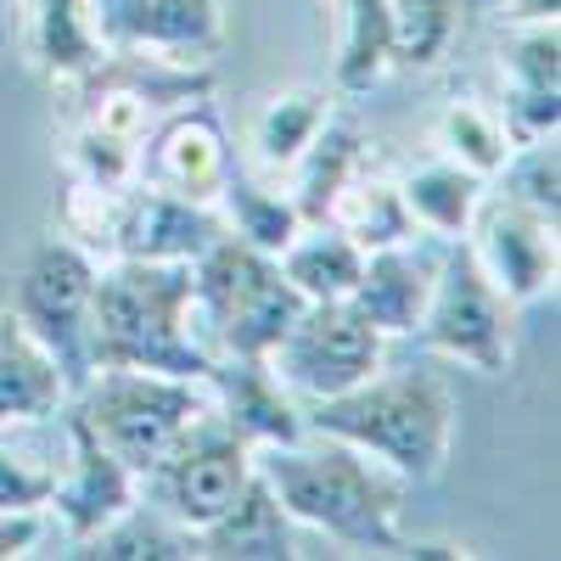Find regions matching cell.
Listing matches in <instances>:
<instances>
[{
  "mask_svg": "<svg viewBox=\"0 0 561 561\" xmlns=\"http://www.w3.org/2000/svg\"><path fill=\"white\" fill-rule=\"evenodd\" d=\"M253 460L293 523L320 528L365 556H404L410 545L399 534L404 478L388 472L377 455H365L343 438H325V433H304L298 444L253 449Z\"/></svg>",
  "mask_w": 561,
  "mask_h": 561,
  "instance_id": "obj_1",
  "label": "cell"
},
{
  "mask_svg": "<svg viewBox=\"0 0 561 561\" xmlns=\"http://www.w3.org/2000/svg\"><path fill=\"white\" fill-rule=\"evenodd\" d=\"M68 382L57 359L45 354L23 325L18 314L0 309V427H34V421H51L62 404H68Z\"/></svg>",
  "mask_w": 561,
  "mask_h": 561,
  "instance_id": "obj_19",
  "label": "cell"
},
{
  "mask_svg": "<svg viewBox=\"0 0 561 561\" xmlns=\"http://www.w3.org/2000/svg\"><path fill=\"white\" fill-rule=\"evenodd\" d=\"M208 404L219 410V421L230 433H242L253 449H270V444H298L309 427H304V404L287 393V382L270 370V359H253V354H225L208 365Z\"/></svg>",
  "mask_w": 561,
  "mask_h": 561,
  "instance_id": "obj_16",
  "label": "cell"
},
{
  "mask_svg": "<svg viewBox=\"0 0 561 561\" xmlns=\"http://www.w3.org/2000/svg\"><path fill=\"white\" fill-rule=\"evenodd\" d=\"M39 545V511H0V561H18Z\"/></svg>",
  "mask_w": 561,
  "mask_h": 561,
  "instance_id": "obj_34",
  "label": "cell"
},
{
  "mask_svg": "<svg viewBox=\"0 0 561 561\" xmlns=\"http://www.w3.org/2000/svg\"><path fill=\"white\" fill-rule=\"evenodd\" d=\"M500 197H511V203H523V208L561 225V152H556V135L528 140V147H511V158L500 169Z\"/></svg>",
  "mask_w": 561,
  "mask_h": 561,
  "instance_id": "obj_32",
  "label": "cell"
},
{
  "mask_svg": "<svg viewBox=\"0 0 561 561\" xmlns=\"http://www.w3.org/2000/svg\"><path fill=\"white\" fill-rule=\"evenodd\" d=\"M68 556H79V561H192L197 556V534L180 528L174 517H163L158 505H147V511L129 505L118 523L79 539Z\"/></svg>",
  "mask_w": 561,
  "mask_h": 561,
  "instance_id": "obj_26",
  "label": "cell"
},
{
  "mask_svg": "<svg viewBox=\"0 0 561 561\" xmlns=\"http://www.w3.org/2000/svg\"><path fill=\"white\" fill-rule=\"evenodd\" d=\"M511 23H561V0H500Z\"/></svg>",
  "mask_w": 561,
  "mask_h": 561,
  "instance_id": "obj_35",
  "label": "cell"
},
{
  "mask_svg": "<svg viewBox=\"0 0 561 561\" xmlns=\"http://www.w3.org/2000/svg\"><path fill=\"white\" fill-rule=\"evenodd\" d=\"M511 325H517V304H505V293L483 275V264L472 259V248L460 242H438V280L427 314L415 325V343L427 354L460 359L483 370V377H505L511 370Z\"/></svg>",
  "mask_w": 561,
  "mask_h": 561,
  "instance_id": "obj_8",
  "label": "cell"
},
{
  "mask_svg": "<svg viewBox=\"0 0 561 561\" xmlns=\"http://www.w3.org/2000/svg\"><path fill=\"white\" fill-rule=\"evenodd\" d=\"M455 393L427 365H377L365 382L337 399H320L304 410V427L343 438L365 455H377L404 483H427L444 472L455 444Z\"/></svg>",
  "mask_w": 561,
  "mask_h": 561,
  "instance_id": "obj_3",
  "label": "cell"
},
{
  "mask_svg": "<svg viewBox=\"0 0 561 561\" xmlns=\"http://www.w3.org/2000/svg\"><path fill=\"white\" fill-rule=\"evenodd\" d=\"M466 248L483 264V275L505 293V304H539L556 293V270H561V248H556V219L511 203V197H483L466 230Z\"/></svg>",
  "mask_w": 561,
  "mask_h": 561,
  "instance_id": "obj_12",
  "label": "cell"
},
{
  "mask_svg": "<svg viewBox=\"0 0 561 561\" xmlns=\"http://www.w3.org/2000/svg\"><path fill=\"white\" fill-rule=\"evenodd\" d=\"M280 275L304 293V304H325V298H348L365 253L343 237L337 225H304L298 237L275 253Z\"/></svg>",
  "mask_w": 561,
  "mask_h": 561,
  "instance_id": "obj_24",
  "label": "cell"
},
{
  "mask_svg": "<svg viewBox=\"0 0 561 561\" xmlns=\"http://www.w3.org/2000/svg\"><path fill=\"white\" fill-rule=\"evenodd\" d=\"M90 293H96V259L68 237L28 248L23 264L7 275V293H0V309L18 314L23 332L57 359L68 393H79L90 377Z\"/></svg>",
  "mask_w": 561,
  "mask_h": 561,
  "instance_id": "obj_7",
  "label": "cell"
},
{
  "mask_svg": "<svg viewBox=\"0 0 561 561\" xmlns=\"http://www.w3.org/2000/svg\"><path fill=\"white\" fill-rule=\"evenodd\" d=\"M73 410L147 483L152 466L169 455V444L208 410V388L192 377H163V370L107 365V370H90L84 377V388L73 393Z\"/></svg>",
  "mask_w": 561,
  "mask_h": 561,
  "instance_id": "obj_6",
  "label": "cell"
},
{
  "mask_svg": "<svg viewBox=\"0 0 561 561\" xmlns=\"http://www.w3.org/2000/svg\"><path fill=\"white\" fill-rule=\"evenodd\" d=\"M365 152H370V140H365L359 118H348V113L332 107V118H325L320 135L304 147V158L287 169L293 174V192L287 197H293V208H298L304 225H325V219H332V203L343 192V180L359 169Z\"/></svg>",
  "mask_w": 561,
  "mask_h": 561,
  "instance_id": "obj_21",
  "label": "cell"
},
{
  "mask_svg": "<svg viewBox=\"0 0 561 561\" xmlns=\"http://www.w3.org/2000/svg\"><path fill=\"white\" fill-rule=\"evenodd\" d=\"M438 147L444 158H455L460 169H472L483 180H494L511 158V135L500 124L494 107H478V102H449L438 113Z\"/></svg>",
  "mask_w": 561,
  "mask_h": 561,
  "instance_id": "obj_30",
  "label": "cell"
},
{
  "mask_svg": "<svg viewBox=\"0 0 561 561\" xmlns=\"http://www.w3.org/2000/svg\"><path fill=\"white\" fill-rule=\"evenodd\" d=\"M343 237L359 248V253H377V248H399L415 237L410 225V208H404V192H399V174H388L377 158H359V169L343 180V192L332 203V219Z\"/></svg>",
  "mask_w": 561,
  "mask_h": 561,
  "instance_id": "obj_20",
  "label": "cell"
},
{
  "mask_svg": "<svg viewBox=\"0 0 561 561\" xmlns=\"http://www.w3.org/2000/svg\"><path fill=\"white\" fill-rule=\"evenodd\" d=\"M343 12V45H337V90L365 96L393 68V18L388 0H337Z\"/></svg>",
  "mask_w": 561,
  "mask_h": 561,
  "instance_id": "obj_28",
  "label": "cell"
},
{
  "mask_svg": "<svg viewBox=\"0 0 561 561\" xmlns=\"http://www.w3.org/2000/svg\"><path fill=\"white\" fill-rule=\"evenodd\" d=\"M500 84L505 90H561V28L511 23V34L500 39Z\"/></svg>",
  "mask_w": 561,
  "mask_h": 561,
  "instance_id": "obj_31",
  "label": "cell"
},
{
  "mask_svg": "<svg viewBox=\"0 0 561 561\" xmlns=\"http://www.w3.org/2000/svg\"><path fill=\"white\" fill-rule=\"evenodd\" d=\"M225 237V219L214 203H185L174 192L129 180L118 192V230L113 259H152V264H192Z\"/></svg>",
  "mask_w": 561,
  "mask_h": 561,
  "instance_id": "obj_15",
  "label": "cell"
},
{
  "mask_svg": "<svg viewBox=\"0 0 561 561\" xmlns=\"http://www.w3.org/2000/svg\"><path fill=\"white\" fill-rule=\"evenodd\" d=\"M62 90H68V129L140 152V140L163 113L214 96V68L169 62L158 51H129V45H102V57Z\"/></svg>",
  "mask_w": 561,
  "mask_h": 561,
  "instance_id": "obj_5",
  "label": "cell"
},
{
  "mask_svg": "<svg viewBox=\"0 0 561 561\" xmlns=\"http://www.w3.org/2000/svg\"><path fill=\"white\" fill-rule=\"evenodd\" d=\"M399 192H404L415 230H427L438 242H460L472 230L478 203L489 197V180L460 169L455 158H433V163H415L410 174H399Z\"/></svg>",
  "mask_w": 561,
  "mask_h": 561,
  "instance_id": "obj_23",
  "label": "cell"
},
{
  "mask_svg": "<svg viewBox=\"0 0 561 561\" xmlns=\"http://www.w3.org/2000/svg\"><path fill=\"white\" fill-rule=\"evenodd\" d=\"M57 415H62V433H68V472H57L51 511L68 528V539L79 545L90 534H102L107 523H118L129 505H140V478L90 433V421L73 404H62Z\"/></svg>",
  "mask_w": 561,
  "mask_h": 561,
  "instance_id": "obj_14",
  "label": "cell"
},
{
  "mask_svg": "<svg viewBox=\"0 0 561 561\" xmlns=\"http://www.w3.org/2000/svg\"><path fill=\"white\" fill-rule=\"evenodd\" d=\"M388 337L370 325L348 298H325V304H304L298 320L280 332V343L264 354L270 370L287 382L293 399H337L354 382H365L382 365Z\"/></svg>",
  "mask_w": 561,
  "mask_h": 561,
  "instance_id": "obj_9",
  "label": "cell"
},
{
  "mask_svg": "<svg viewBox=\"0 0 561 561\" xmlns=\"http://www.w3.org/2000/svg\"><path fill=\"white\" fill-rule=\"evenodd\" d=\"M18 12H23L28 62L51 84L79 79L90 62L102 57L96 23H90V0H18Z\"/></svg>",
  "mask_w": 561,
  "mask_h": 561,
  "instance_id": "obj_22",
  "label": "cell"
},
{
  "mask_svg": "<svg viewBox=\"0 0 561 561\" xmlns=\"http://www.w3.org/2000/svg\"><path fill=\"white\" fill-rule=\"evenodd\" d=\"M90 23L102 45L158 51L192 68H214L230 34L225 0H90Z\"/></svg>",
  "mask_w": 561,
  "mask_h": 561,
  "instance_id": "obj_13",
  "label": "cell"
},
{
  "mask_svg": "<svg viewBox=\"0 0 561 561\" xmlns=\"http://www.w3.org/2000/svg\"><path fill=\"white\" fill-rule=\"evenodd\" d=\"M466 0H388L393 18V62L399 68H438L455 45Z\"/></svg>",
  "mask_w": 561,
  "mask_h": 561,
  "instance_id": "obj_29",
  "label": "cell"
},
{
  "mask_svg": "<svg viewBox=\"0 0 561 561\" xmlns=\"http://www.w3.org/2000/svg\"><path fill=\"white\" fill-rule=\"evenodd\" d=\"M197 556L214 561H293V517L280 511L275 489L264 483L259 460L253 478L242 483V494L230 500L208 528H197Z\"/></svg>",
  "mask_w": 561,
  "mask_h": 561,
  "instance_id": "obj_18",
  "label": "cell"
},
{
  "mask_svg": "<svg viewBox=\"0 0 561 561\" xmlns=\"http://www.w3.org/2000/svg\"><path fill=\"white\" fill-rule=\"evenodd\" d=\"M84 348L90 370L135 365L203 382L214 354L192 337V264H152V259L96 264Z\"/></svg>",
  "mask_w": 561,
  "mask_h": 561,
  "instance_id": "obj_2",
  "label": "cell"
},
{
  "mask_svg": "<svg viewBox=\"0 0 561 561\" xmlns=\"http://www.w3.org/2000/svg\"><path fill=\"white\" fill-rule=\"evenodd\" d=\"M332 118V102H325V90H280V96H270L259 113H253V135H248V147H253V163L264 174H287L304 147L320 135V124Z\"/></svg>",
  "mask_w": 561,
  "mask_h": 561,
  "instance_id": "obj_25",
  "label": "cell"
},
{
  "mask_svg": "<svg viewBox=\"0 0 561 561\" xmlns=\"http://www.w3.org/2000/svg\"><path fill=\"white\" fill-rule=\"evenodd\" d=\"M304 293L280 275L275 253L248 248L242 237H225L192 259V337L225 359V354H253L264 359L280 332L298 320Z\"/></svg>",
  "mask_w": 561,
  "mask_h": 561,
  "instance_id": "obj_4",
  "label": "cell"
},
{
  "mask_svg": "<svg viewBox=\"0 0 561 561\" xmlns=\"http://www.w3.org/2000/svg\"><path fill=\"white\" fill-rule=\"evenodd\" d=\"M325 7H337V0H325Z\"/></svg>",
  "mask_w": 561,
  "mask_h": 561,
  "instance_id": "obj_37",
  "label": "cell"
},
{
  "mask_svg": "<svg viewBox=\"0 0 561 561\" xmlns=\"http://www.w3.org/2000/svg\"><path fill=\"white\" fill-rule=\"evenodd\" d=\"M214 208H219V219H225L230 237H242L248 248H264V253H280V248H287L298 230H304L293 197H287V192H270V185H259L242 163L230 169V180H225V192H219Z\"/></svg>",
  "mask_w": 561,
  "mask_h": 561,
  "instance_id": "obj_27",
  "label": "cell"
},
{
  "mask_svg": "<svg viewBox=\"0 0 561 561\" xmlns=\"http://www.w3.org/2000/svg\"><path fill=\"white\" fill-rule=\"evenodd\" d=\"M433 280H438V253L410 248V242L377 248V253H365L348 304L377 325L382 337H410L421 325V314H427Z\"/></svg>",
  "mask_w": 561,
  "mask_h": 561,
  "instance_id": "obj_17",
  "label": "cell"
},
{
  "mask_svg": "<svg viewBox=\"0 0 561 561\" xmlns=\"http://www.w3.org/2000/svg\"><path fill=\"white\" fill-rule=\"evenodd\" d=\"M230 169H237V152H230V135L214 113V96L163 113L135 158L140 185H158V192H174L185 203H219Z\"/></svg>",
  "mask_w": 561,
  "mask_h": 561,
  "instance_id": "obj_11",
  "label": "cell"
},
{
  "mask_svg": "<svg viewBox=\"0 0 561 561\" xmlns=\"http://www.w3.org/2000/svg\"><path fill=\"white\" fill-rule=\"evenodd\" d=\"M466 7H494V0H466Z\"/></svg>",
  "mask_w": 561,
  "mask_h": 561,
  "instance_id": "obj_36",
  "label": "cell"
},
{
  "mask_svg": "<svg viewBox=\"0 0 561 561\" xmlns=\"http://www.w3.org/2000/svg\"><path fill=\"white\" fill-rule=\"evenodd\" d=\"M57 489V466L34 449H18L0 427V511H45Z\"/></svg>",
  "mask_w": 561,
  "mask_h": 561,
  "instance_id": "obj_33",
  "label": "cell"
},
{
  "mask_svg": "<svg viewBox=\"0 0 561 561\" xmlns=\"http://www.w3.org/2000/svg\"><path fill=\"white\" fill-rule=\"evenodd\" d=\"M253 478V444L242 433H230L219 410L208 404L192 427H185L169 455L152 466V505L163 511V517H174L180 528H208L219 511L242 494V483Z\"/></svg>",
  "mask_w": 561,
  "mask_h": 561,
  "instance_id": "obj_10",
  "label": "cell"
}]
</instances>
